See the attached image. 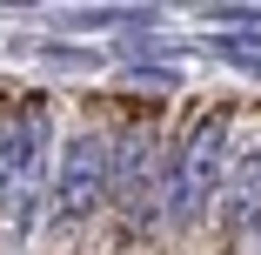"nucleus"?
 <instances>
[{
    "label": "nucleus",
    "instance_id": "obj_1",
    "mask_svg": "<svg viewBox=\"0 0 261 255\" xmlns=\"http://www.w3.org/2000/svg\"><path fill=\"white\" fill-rule=\"evenodd\" d=\"M94 188H100V155H94V148H74L67 175H61V215L67 222H81V208L94 201Z\"/></svg>",
    "mask_w": 261,
    "mask_h": 255
},
{
    "label": "nucleus",
    "instance_id": "obj_2",
    "mask_svg": "<svg viewBox=\"0 0 261 255\" xmlns=\"http://www.w3.org/2000/svg\"><path fill=\"white\" fill-rule=\"evenodd\" d=\"M20 141H27V121L0 114V208H7V188H14V168H20Z\"/></svg>",
    "mask_w": 261,
    "mask_h": 255
}]
</instances>
